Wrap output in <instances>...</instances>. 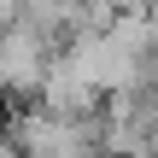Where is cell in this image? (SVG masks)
I'll return each mask as SVG.
<instances>
[{
    "label": "cell",
    "mask_w": 158,
    "mask_h": 158,
    "mask_svg": "<svg viewBox=\"0 0 158 158\" xmlns=\"http://www.w3.org/2000/svg\"><path fill=\"white\" fill-rule=\"evenodd\" d=\"M18 18H23L35 35H47L53 47H64L70 35L88 29V0H23Z\"/></svg>",
    "instance_id": "3957f363"
},
{
    "label": "cell",
    "mask_w": 158,
    "mask_h": 158,
    "mask_svg": "<svg viewBox=\"0 0 158 158\" xmlns=\"http://www.w3.org/2000/svg\"><path fill=\"white\" fill-rule=\"evenodd\" d=\"M12 141H18V158H100V123L35 106L12 123Z\"/></svg>",
    "instance_id": "6da1fadb"
},
{
    "label": "cell",
    "mask_w": 158,
    "mask_h": 158,
    "mask_svg": "<svg viewBox=\"0 0 158 158\" xmlns=\"http://www.w3.org/2000/svg\"><path fill=\"white\" fill-rule=\"evenodd\" d=\"M0 158H18V141H12V123L0 129Z\"/></svg>",
    "instance_id": "5b68a950"
},
{
    "label": "cell",
    "mask_w": 158,
    "mask_h": 158,
    "mask_svg": "<svg viewBox=\"0 0 158 158\" xmlns=\"http://www.w3.org/2000/svg\"><path fill=\"white\" fill-rule=\"evenodd\" d=\"M147 129H152V152H158V94L147 100Z\"/></svg>",
    "instance_id": "277c9868"
},
{
    "label": "cell",
    "mask_w": 158,
    "mask_h": 158,
    "mask_svg": "<svg viewBox=\"0 0 158 158\" xmlns=\"http://www.w3.org/2000/svg\"><path fill=\"white\" fill-rule=\"evenodd\" d=\"M47 70H53V41L35 35L23 18H6V23H0V94H6V100L41 94Z\"/></svg>",
    "instance_id": "7a4b0ae2"
}]
</instances>
